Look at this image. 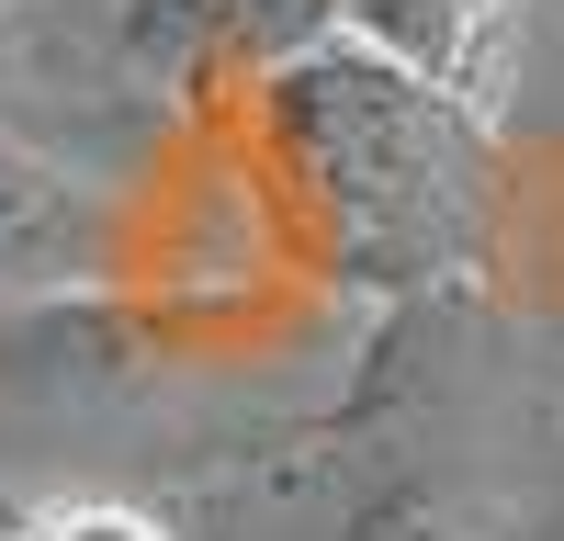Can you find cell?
<instances>
[{"label": "cell", "instance_id": "6", "mask_svg": "<svg viewBox=\"0 0 564 541\" xmlns=\"http://www.w3.org/2000/svg\"><path fill=\"white\" fill-rule=\"evenodd\" d=\"M12 541H181L159 508H135V496H34L12 519Z\"/></svg>", "mask_w": 564, "mask_h": 541}, {"label": "cell", "instance_id": "5", "mask_svg": "<svg viewBox=\"0 0 564 541\" xmlns=\"http://www.w3.org/2000/svg\"><path fill=\"white\" fill-rule=\"evenodd\" d=\"M90 225V203L68 192V169H45L23 147H0V260H34V249H68Z\"/></svg>", "mask_w": 564, "mask_h": 541}, {"label": "cell", "instance_id": "1", "mask_svg": "<svg viewBox=\"0 0 564 541\" xmlns=\"http://www.w3.org/2000/svg\"><path fill=\"white\" fill-rule=\"evenodd\" d=\"M463 102L350 34H316L271 68V135L294 180H316L350 249H441L463 214Z\"/></svg>", "mask_w": 564, "mask_h": 541}, {"label": "cell", "instance_id": "2", "mask_svg": "<svg viewBox=\"0 0 564 541\" xmlns=\"http://www.w3.org/2000/svg\"><path fill=\"white\" fill-rule=\"evenodd\" d=\"M327 34L395 57L406 79H430L441 102L486 113L508 90V57H520V0H339Z\"/></svg>", "mask_w": 564, "mask_h": 541}, {"label": "cell", "instance_id": "3", "mask_svg": "<svg viewBox=\"0 0 564 541\" xmlns=\"http://www.w3.org/2000/svg\"><path fill=\"white\" fill-rule=\"evenodd\" d=\"M113 23H124V57L135 68H170V79H193V68H282V57H305V45L339 23V0H113Z\"/></svg>", "mask_w": 564, "mask_h": 541}, {"label": "cell", "instance_id": "4", "mask_svg": "<svg viewBox=\"0 0 564 541\" xmlns=\"http://www.w3.org/2000/svg\"><path fill=\"white\" fill-rule=\"evenodd\" d=\"M339 541H486V530H475V508H463L452 474H384V485L350 496Z\"/></svg>", "mask_w": 564, "mask_h": 541}]
</instances>
